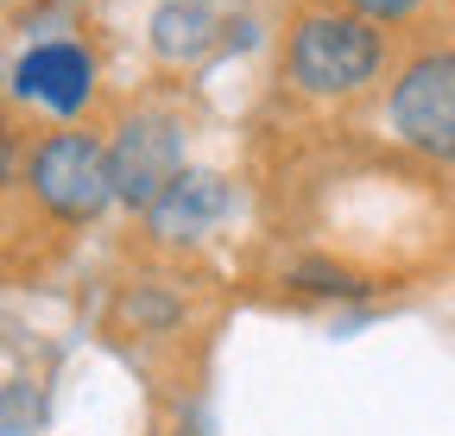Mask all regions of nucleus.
I'll use <instances>...</instances> for the list:
<instances>
[{
  "mask_svg": "<svg viewBox=\"0 0 455 436\" xmlns=\"http://www.w3.org/2000/svg\"><path fill=\"white\" fill-rule=\"evenodd\" d=\"M386 64V38L355 7H310L284 38V76L310 101H348Z\"/></svg>",
  "mask_w": 455,
  "mask_h": 436,
  "instance_id": "f257e3e1",
  "label": "nucleus"
},
{
  "mask_svg": "<svg viewBox=\"0 0 455 436\" xmlns=\"http://www.w3.org/2000/svg\"><path fill=\"white\" fill-rule=\"evenodd\" d=\"M26 190L38 196L44 215H57V222H95V215L114 202L108 146L95 133H76V127L44 133L32 146V158H26Z\"/></svg>",
  "mask_w": 455,
  "mask_h": 436,
  "instance_id": "f03ea898",
  "label": "nucleus"
},
{
  "mask_svg": "<svg viewBox=\"0 0 455 436\" xmlns=\"http://www.w3.org/2000/svg\"><path fill=\"white\" fill-rule=\"evenodd\" d=\"M386 121L411 152L455 165V51H424L398 70L386 95Z\"/></svg>",
  "mask_w": 455,
  "mask_h": 436,
  "instance_id": "7ed1b4c3",
  "label": "nucleus"
},
{
  "mask_svg": "<svg viewBox=\"0 0 455 436\" xmlns=\"http://www.w3.org/2000/svg\"><path fill=\"white\" fill-rule=\"evenodd\" d=\"M108 165H114V202L146 215L184 171V127L171 115H158V107H146V115H133L121 127V139L108 146Z\"/></svg>",
  "mask_w": 455,
  "mask_h": 436,
  "instance_id": "20e7f679",
  "label": "nucleus"
},
{
  "mask_svg": "<svg viewBox=\"0 0 455 436\" xmlns=\"http://www.w3.org/2000/svg\"><path fill=\"white\" fill-rule=\"evenodd\" d=\"M13 89L26 101H44L51 115H76V107H89L95 101V58H89V44H76V38L32 44L26 58L13 64Z\"/></svg>",
  "mask_w": 455,
  "mask_h": 436,
  "instance_id": "39448f33",
  "label": "nucleus"
},
{
  "mask_svg": "<svg viewBox=\"0 0 455 436\" xmlns=\"http://www.w3.org/2000/svg\"><path fill=\"white\" fill-rule=\"evenodd\" d=\"M228 215H235V184H228L221 171H178V184H171L152 209H146V228L152 241H203L209 228H221Z\"/></svg>",
  "mask_w": 455,
  "mask_h": 436,
  "instance_id": "423d86ee",
  "label": "nucleus"
},
{
  "mask_svg": "<svg viewBox=\"0 0 455 436\" xmlns=\"http://www.w3.org/2000/svg\"><path fill=\"white\" fill-rule=\"evenodd\" d=\"M221 44V20L209 13V0H164L152 13V58L158 64H196Z\"/></svg>",
  "mask_w": 455,
  "mask_h": 436,
  "instance_id": "0eeeda50",
  "label": "nucleus"
},
{
  "mask_svg": "<svg viewBox=\"0 0 455 436\" xmlns=\"http://www.w3.org/2000/svg\"><path fill=\"white\" fill-rule=\"evenodd\" d=\"M291 285L310 291V297H367V291H373L361 272L329 266V259H304V266H291Z\"/></svg>",
  "mask_w": 455,
  "mask_h": 436,
  "instance_id": "6e6552de",
  "label": "nucleus"
},
{
  "mask_svg": "<svg viewBox=\"0 0 455 436\" xmlns=\"http://www.w3.org/2000/svg\"><path fill=\"white\" fill-rule=\"evenodd\" d=\"M348 7H355V13H367L373 26H386V20H411L424 0H348Z\"/></svg>",
  "mask_w": 455,
  "mask_h": 436,
  "instance_id": "1a4fd4ad",
  "label": "nucleus"
},
{
  "mask_svg": "<svg viewBox=\"0 0 455 436\" xmlns=\"http://www.w3.org/2000/svg\"><path fill=\"white\" fill-rule=\"evenodd\" d=\"M13 178V127H7V115H0V184Z\"/></svg>",
  "mask_w": 455,
  "mask_h": 436,
  "instance_id": "9d476101",
  "label": "nucleus"
}]
</instances>
